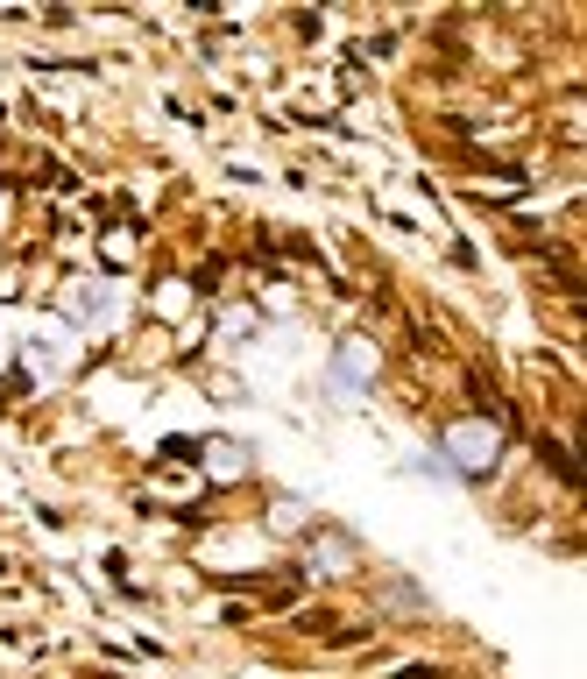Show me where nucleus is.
<instances>
[{
    "instance_id": "1",
    "label": "nucleus",
    "mask_w": 587,
    "mask_h": 679,
    "mask_svg": "<svg viewBox=\"0 0 587 679\" xmlns=\"http://www.w3.org/2000/svg\"><path fill=\"white\" fill-rule=\"evenodd\" d=\"M396 679H439V673H432V666H403Z\"/></svg>"
}]
</instances>
